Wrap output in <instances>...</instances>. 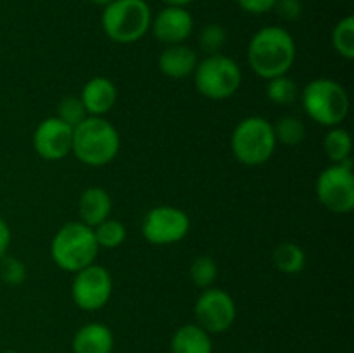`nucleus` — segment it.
<instances>
[{
	"label": "nucleus",
	"mask_w": 354,
	"mask_h": 353,
	"mask_svg": "<svg viewBox=\"0 0 354 353\" xmlns=\"http://www.w3.org/2000/svg\"><path fill=\"white\" fill-rule=\"evenodd\" d=\"M248 61L259 78L272 80L289 73L296 61V42L282 26H265L252 35Z\"/></svg>",
	"instance_id": "obj_1"
},
{
	"label": "nucleus",
	"mask_w": 354,
	"mask_h": 353,
	"mask_svg": "<svg viewBox=\"0 0 354 353\" xmlns=\"http://www.w3.org/2000/svg\"><path fill=\"white\" fill-rule=\"evenodd\" d=\"M120 132L104 116H88L73 128L71 152L86 166L109 165L120 152Z\"/></svg>",
	"instance_id": "obj_2"
},
{
	"label": "nucleus",
	"mask_w": 354,
	"mask_h": 353,
	"mask_svg": "<svg viewBox=\"0 0 354 353\" xmlns=\"http://www.w3.org/2000/svg\"><path fill=\"white\" fill-rule=\"evenodd\" d=\"M99 244L93 228L83 221H68L55 232L50 242V256L59 269L76 273L95 263Z\"/></svg>",
	"instance_id": "obj_3"
},
{
	"label": "nucleus",
	"mask_w": 354,
	"mask_h": 353,
	"mask_svg": "<svg viewBox=\"0 0 354 353\" xmlns=\"http://www.w3.org/2000/svg\"><path fill=\"white\" fill-rule=\"evenodd\" d=\"M299 97L308 116L322 127H339L349 113L348 92L335 80H311Z\"/></svg>",
	"instance_id": "obj_4"
},
{
	"label": "nucleus",
	"mask_w": 354,
	"mask_h": 353,
	"mask_svg": "<svg viewBox=\"0 0 354 353\" xmlns=\"http://www.w3.org/2000/svg\"><path fill=\"white\" fill-rule=\"evenodd\" d=\"M235 159L245 166H261L272 159L277 149L273 123L263 116H248L237 123L230 137Z\"/></svg>",
	"instance_id": "obj_5"
},
{
	"label": "nucleus",
	"mask_w": 354,
	"mask_h": 353,
	"mask_svg": "<svg viewBox=\"0 0 354 353\" xmlns=\"http://www.w3.org/2000/svg\"><path fill=\"white\" fill-rule=\"evenodd\" d=\"M151 21L152 10L145 0H113L100 17L107 37L121 45L142 40L151 30Z\"/></svg>",
	"instance_id": "obj_6"
},
{
	"label": "nucleus",
	"mask_w": 354,
	"mask_h": 353,
	"mask_svg": "<svg viewBox=\"0 0 354 353\" xmlns=\"http://www.w3.org/2000/svg\"><path fill=\"white\" fill-rule=\"evenodd\" d=\"M197 92L211 100L230 99L242 83L241 66L225 54L206 55L194 71Z\"/></svg>",
	"instance_id": "obj_7"
},
{
	"label": "nucleus",
	"mask_w": 354,
	"mask_h": 353,
	"mask_svg": "<svg viewBox=\"0 0 354 353\" xmlns=\"http://www.w3.org/2000/svg\"><path fill=\"white\" fill-rule=\"evenodd\" d=\"M318 201L332 213L344 215L354 208V175L351 158L330 165L317 179Z\"/></svg>",
	"instance_id": "obj_8"
},
{
	"label": "nucleus",
	"mask_w": 354,
	"mask_h": 353,
	"mask_svg": "<svg viewBox=\"0 0 354 353\" xmlns=\"http://www.w3.org/2000/svg\"><path fill=\"white\" fill-rule=\"evenodd\" d=\"M111 294H113V277L102 265L92 263L78 270L73 277L71 296L76 307L82 310H100L111 300Z\"/></svg>",
	"instance_id": "obj_9"
},
{
	"label": "nucleus",
	"mask_w": 354,
	"mask_h": 353,
	"mask_svg": "<svg viewBox=\"0 0 354 353\" xmlns=\"http://www.w3.org/2000/svg\"><path fill=\"white\" fill-rule=\"evenodd\" d=\"M190 230V218L175 206H156L144 217L142 235L151 244L168 246L185 239Z\"/></svg>",
	"instance_id": "obj_10"
},
{
	"label": "nucleus",
	"mask_w": 354,
	"mask_h": 353,
	"mask_svg": "<svg viewBox=\"0 0 354 353\" xmlns=\"http://www.w3.org/2000/svg\"><path fill=\"white\" fill-rule=\"evenodd\" d=\"M196 320L207 334H221L234 325L237 317L235 301L227 291L209 287L201 293L194 307Z\"/></svg>",
	"instance_id": "obj_11"
},
{
	"label": "nucleus",
	"mask_w": 354,
	"mask_h": 353,
	"mask_svg": "<svg viewBox=\"0 0 354 353\" xmlns=\"http://www.w3.org/2000/svg\"><path fill=\"white\" fill-rule=\"evenodd\" d=\"M33 147L40 158L59 161L71 152L73 128L57 116L45 118L33 134Z\"/></svg>",
	"instance_id": "obj_12"
},
{
	"label": "nucleus",
	"mask_w": 354,
	"mask_h": 353,
	"mask_svg": "<svg viewBox=\"0 0 354 353\" xmlns=\"http://www.w3.org/2000/svg\"><path fill=\"white\" fill-rule=\"evenodd\" d=\"M156 40L165 45L185 44L194 31V17L187 7H168L156 14L151 21Z\"/></svg>",
	"instance_id": "obj_13"
},
{
	"label": "nucleus",
	"mask_w": 354,
	"mask_h": 353,
	"mask_svg": "<svg viewBox=\"0 0 354 353\" xmlns=\"http://www.w3.org/2000/svg\"><path fill=\"white\" fill-rule=\"evenodd\" d=\"M88 116H104L118 102V89L106 76H93L83 85L80 93Z\"/></svg>",
	"instance_id": "obj_14"
},
{
	"label": "nucleus",
	"mask_w": 354,
	"mask_h": 353,
	"mask_svg": "<svg viewBox=\"0 0 354 353\" xmlns=\"http://www.w3.org/2000/svg\"><path fill=\"white\" fill-rule=\"evenodd\" d=\"M199 62L197 54L189 45H166L165 51L159 55V71L169 80H183L189 78L196 71V66Z\"/></svg>",
	"instance_id": "obj_15"
},
{
	"label": "nucleus",
	"mask_w": 354,
	"mask_h": 353,
	"mask_svg": "<svg viewBox=\"0 0 354 353\" xmlns=\"http://www.w3.org/2000/svg\"><path fill=\"white\" fill-rule=\"evenodd\" d=\"M113 210V201L109 192L102 187H88L82 192L78 201V215L80 221H83L88 227H97L104 220L111 217Z\"/></svg>",
	"instance_id": "obj_16"
},
{
	"label": "nucleus",
	"mask_w": 354,
	"mask_h": 353,
	"mask_svg": "<svg viewBox=\"0 0 354 353\" xmlns=\"http://www.w3.org/2000/svg\"><path fill=\"white\" fill-rule=\"evenodd\" d=\"M71 346L73 353H111L114 348V336L107 325L90 322L76 331Z\"/></svg>",
	"instance_id": "obj_17"
},
{
	"label": "nucleus",
	"mask_w": 354,
	"mask_h": 353,
	"mask_svg": "<svg viewBox=\"0 0 354 353\" xmlns=\"http://www.w3.org/2000/svg\"><path fill=\"white\" fill-rule=\"evenodd\" d=\"M171 353H213V341L203 327L185 324L173 334Z\"/></svg>",
	"instance_id": "obj_18"
},
{
	"label": "nucleus",
	"mask_w": 354,
	"mask_h": 353,
	"mask_svg": "<svg viewBox=\"0 0 354 353\" xmlns=\"http://www.w3.org/2000/svg\"><path fill=\"white\" fill-rule=\"evenodd\" d=\"M273 263L282 273L296 275L306 266V253L296 242H282L273 251Z\"/></svg>",
	"instance_id": "obj_19"
},
{
	"label": "nucleus",
	"mask_w": 354,
	"mask_h": 353,
	"mask_svg": "<svg viewBox=\"0 0 354 353\" xmlns=\"http://www.w3.org/2000/svg\"><path fill=\"white\" fill-rule=\"evenodd\" d=\"M353 149V138L346 128L332 127L328 134L324 138V151L325 156L332 161V165H339V163L346 161L351 158Z\"/></svg>",
	"instance_id": "obj_20"
},
{
	"label": "nucleus",
	"mask_w": 354,
	"mask_h": 353,
	"mask_svg": "<svg viewBox=\"0 0 354 353\" xmlns=\"http://www.w3.org/2000/svg\"><path fill=\"white\" fill-rule=\"evenodd\" d=\"M266 97L277 106H290L299 99V89L287 75L275 76L266 83Z\"/></svg>",
	"instance_id": "obj_21"
},
{
	"label": "nucleus",
	"mask_w": 354,
	"mask_h": 353,
	"mask_svg": "<svg viewBox=\"0 0 354 353\" xmlns=\"http://www.w3.org/2000/svg\"><path fill=\"white\" fill-rule=\"evenodd\" d=\"M273 130H275V138L277 144L289 145H299L301 142L306 138V127H304L303 121L296 116H283L273 125Z\"/></svg>",
	"instance_id": "obj_22"
},
{
	"label": "nucleus",
	"mask_w": 354,
	"mask_h": 353,
	"mask_svg": "<svg viewBox=\"0 0 354 353\" xmlns=\"http://www.w3.org/2000/svg\"><path fill=\"white\" fill-rule=\"evenodd\" d=\"M332 45L341 57L354 59V17L346 16L332 30Z\"/></svg>",
	"instance_id": "obj_23"
},
{
	"label": "nucleus",
	"mask_w": 354,
	"mask_h": 353,
	"mask_svg": "<svg viewBox=\"0 0 354 353\" xmlns=\"http://www.w3.org/2000/svg\"><path fill=\"white\" fill-rule=\"evenodd\" d=\"M93 235H95L99 248L114 249L123 244L124 239H127V227L120 220H114L109 217L102 224L93 227Z\"/></svg>",
	"instance_id": "obj_24"
},
{
	"label": "nucleus",
	"mask_w": 354,
	"mask_h": 353,
	"mask_svg": "<svg viewBox=\"0 0 354 353\" xmlns=\"http://www.w3.org/2000/svg\"><path fill=\"white\" fill-rule=\"evenodd\" d=\"M218 277V265L211 256L203 255L197 256L190 265V279H192L194 286L199 289H209L213 284L216 282Z\"/></svg>",
	"instance_id": "obj_25"
},
{
	"label": "nucleus",
	"mask_w": 354,
	"mask_h": 353,
	"mask_svg": "<svg viewBox=\"0 0 354 353\" xmlns=\"http://www.w3.org/2000/svg\"><path fill=\"white\" fill-rule=\"evenodd\" d=\"M55 116L61 121H64L66 125H69L71 128H76L83 120L88 118L85 106H83L82 99L75 96H68L64 99H61V102L57 104V114Z\"/></svg>",
	"instance_id": "obj_26"
},
{
	"label": "nucleus",
	"mask_w": 354,
	"mask_h": 353,
	"mask_svg": "<svg viewBox=\"0 0 354 353\" xmlns=\"http://www.w3.org/2000/svg\"><path fill=\"white\" fill-rule=\"evenodd\" d=\"M227 44V30L218 23H209L201 30L199 47L207 55L221 54V48Z\"/></svg>",
	"instance_id": "obj_27"
},
{
	"label": "nucleus",
	"mask_w": 354,
	"mask_h": 353,
	"mask_svg": "<svg viewBox=\"0 0 354 353\" xmlns=\"http://www.w3.org/2000/svg\"><path fill=\"white\" fill-rule=\"evenodd\" d=\"M0 277L7 286H19L26 280V265L16 256L3 255L0 262Z\"/></svg>",
	"instance_id": "obj_28"
},
{
	"label": "nucleus",
	"mask_w": 354,
	"mask_h": 353,
	"mask_svg": "<svg viewBox=\"0 0 354 353\" xmlns=\"http://www.w3.org/2000/svg\"><path fill=\"white\" fill-rule=\"evenodd\" d=\"M273 9L282 19L296 21L303 14V2L301 0H277Z\"/></svg>",
	"instance_id": "obj_29"
},
{
	"label": "nucleus",
	"mask_w": 354,
	"mask_h": 353,
	"mask_svg": "<svg viewBox=\"0 0 354 353\" xmlns=\"http://www.w3.org/2000/svg\"><path fill=\"white\" fill-rule=\"evenodd\" d=\"M242 10L249 14H266L273 10L277 0H235Z\"/></svg>",
	"instance_id": "obj_30"
},
{
	"label": "nucleus",
	"mask_w": 354,
	"mask_h": 353,
	"mask_svg": "<svg viewBox=\"0 0 354 353\" xmlns=\"http://www.w3.org/2000/svg\"><path fill=\"white\" fill-rule=\"evenodd\" d=\"M10 244V228L7 221L0 217V258L7 253Z\"/></svg>",
	"instance_id": "obj_31"
},
{
	"label": "nucleus",
	"mask_w": 354,
	"mask_h": 353,
	"mask_svg": "<svg viewBox=\"0 0 354 353\" xmlns=\"http://www.w3.org/2000/svg\"><path fill=\"white\" fill-rule=\"evenodd\" d=\"M168 7H187L194 2V0H162Z\"/></svg>",
	"instance_id": "obj_32"
},
{
	"label": "nucleus",
	"mask_w": 354,
	"mask_h": 353,
	"mask_svg": "<svg viewBox=\"0 0 354 353\" xmlns=\"http://www.w3.org/2000/svg\"><path fill=\"white\" fill-rule=\"evenodd\" d=\"M90 2L95 3V6H99V7H106V6H109L113 0H90Z\"/></svg>",
	"instance_id": "obj_33"
},
{
	"label": "nucleus",
	"mask_w": 354,
	"mask_h": 353,
	"mask_svg": "<svg viewBox=\"0 0 354 353\" xmlns=\"http://www.w3.org/2000/svg\"><path fill=\"white\" fill-rule=\"evenodd\" d=\"M2 353H17V352H14V350H6V352H2Z\"/></svg>",
	"instance_id": "obj_34"
}]
</instances>
